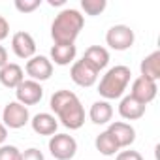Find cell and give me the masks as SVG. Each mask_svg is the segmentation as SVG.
<instances>
[{"label":"cell","instance_id":"17","mask_svg":"<svg viewBox=\"0 0 160 160\" xmlns=\"http://www.w3.org/2000/svg\"><path fill=\"white\" fill-rule=\"evenodd\" d=\"M119 115L126 121H138L145 115V106L139 104L138 100H134L130 94L124 96L119 104Z\"/></svg>","mask_w":160,"mask_h":160},{"label":"cell","instance_id":"15","mask_svg":"<svg viewBox=\"0 0 160 160\" xmlns=\"http://www.w3.org/2000/svg\"><path fill=\"white\" fill-rule=\"evenodd\" d=\"M83 60H85L91 68H94V70L100 73V70H104V68L109 64V51H108L106 47H102V45H91V47L85 51Z\"/></svg>","mask_w":160,"mask_h":160},{"label":"cell","instance_id":"5","mask_svg":"<svg viewBox=\"0 0 160 160\" xmlns=\"http://www.w3.org/2000/svg\"><path fill=\"white\" fill-rule=\"evenodd\" d=\"M49 152L55 160H72L77 152V141L70 134H55L49 139Z\"/></svg>","mask_w":160,"mask_h":160},{"label":"cell","instance_id":"29","mask_svg":"<svg viewBox=\"0 0 160 160\" xmlns=\"http://www.w3.org/2000/svg\"><path fill=\"white\" fill-rule=\"evenodd\" d=\"M47 4L53 6V8H55V6H64V4H66V0H47Z\"/></svg>","mask_w":160,"mask_h":160},{"label":"cell","instance_id":"26","mask_svg":"<svg viewBox=\"0 0 160 160\" xmlns=\"http://www.w3.org/2000/svg\"><path fill=\"white\" fill-rule=\"evenodd\" d=\"M8 36H10V23H8L2 15H0V42L6 40Z\"/></svg>","mask_w":160,"mask_h":160},{"label":"cell","instance_id":"2","mask_svg":"<svg viewBox=\"0 0 160 160\" xmlns=\"http://www.w3.org/2000/svg\"><path fill=\"white\" fill-rule=\"evenodd\" d=\"M85 27V17L75 8H64L51 23V38L55 43H75Z\"/></svg>","mask_w":160,"mask_h":160},{"label":"cell","instance_id":"1","mask_svg":"<svg viewBox=\"0 0 160 160\" xmlns=\"http://www.w3.org/2000/svg\"><path fill=\"white\" fill-rule=\"evenodd\" d=\"M49 108L57 115V121H60V124L70 130H79L85 124L83 104L72 91H66V89L57 91L49 100Z\"/></svg>","mask_w":160,"mask_h":160},{"label":"cell","instance_id":"4","mask_svg":"<svg viewBox=\"0 0 160 160\" xmlns=\"http://www.w3.org/2000/svg\"><path fill=\"white\" fill-rule=\"evenodd\" d=\"M0 122H2L6 128H10V130H19V128H23L25 124L30 122L28 108H25V106L19 104V102H10V104H6L4 111L0 113Z\"/></svg>","mask_w":160,"mask_h":160},{"label":"cell","instance_id":"7","mask_svg":"<svg viewBox=\"0 0 160 160\" xmlns=\"http://www.w3.org/2000/svg\"><path fill=\"white\" fill-rule=\"evenodd\" d=\"M25 72L32 81L42 83V81H47V79L53 75V62L43 55H34L32 58L27 60Z\"/></svg>","mask_w":160,"mask_h":160},{"label":"cell","instance_id":"22","mask_svg":"<svg viewBox=\"0 0 160 160\" xmlns=\"http://www.w3.org/2000/svg\"><path fill=\"white\" fill-rule=\"evenodd\" d=\"M42 4V0H15V10L19 13H32L38 10Z\"/></svg>","mask_w":160,"mask_h":160},{"label":"cell","instance_id":"16","mask_svg":"<svg viewBox=\"0 0 160 160\" xmlns=\"http://www.w3.org/2000/svg\"><path fill=\"white\" fill-rule=\"evenodd\" d=\"M77 47L73 43H55L51 47V62L57 66H68L75 60Z\"/></svg>","mask_w":160,"mask_h":160},{"label":"cell","instance_id":"27","mask_svg":"<svg viewBox=\"0 0 160 160\" xmlns=\"http://www.w3.org/2000/svg\"><path fill=\"white\" fill-rule=\"evenodd\" d=\"M6 64H8V51H6L4 45H0V70H2Z\"/></svg>","mask_w":160,"mask_h":160},{"label":"cell","instance_id":"9","mask_svg":"<svg viewBox=\"0 0 160 160\" xmlns=\"http://www.w3.org/2000/svg\"><path fill=\"white\" fill-rule=\"evenodd\" d=\"M156 92H158V85L156 81H151L147 77H136L134 83H132V89H130V96L134 100H138L139 104L147 106L151 104L154 98H156Z\"/></svg>","mask_w":160,"mask_h":160},{"label":"cell","instance_id":"21","mask_svg":"<svg viewBox=\"0 0 160 160\" xmlns=\"http://www.w3.org/2000/svg\"><path fill=\"white\" fill-rule=\"evenodd\" d=\"M108 8V2L106 0H81V10L87 13V15H100L104 10Z\"/></svg>","mask_w":160,"mask_h":160},{"label":"cell","instance_id":"19","mask_svg":"<svg viewBox=\"0 0 160 160\" xmlns=\"http://www.w3.org/2000/svg\"><path fill=\"white\" fill-rule=\"evenodd\" d=\"M113 117V108L109 102L106 100H98L91 106L89 109V119L94 122V124H108Z\"/></svg>","mask_w":160,"mask_h":160},{"label":"cell","instance_id":"20","mask_svg":"<svg viewBox=\"0 0 160 160\" xmlns=\"http://www.w3.org/2000/svg\"><path fill=\"white\" fill-rule=\"evenodd\" d=\"M94 147H96V151H98L100 154H104V156H113V154H117V152L121 151L119 145L115 143V139L111 138V134H109L108 130H104V132H100V134L96 136Z\"/></svg>","mask_w":160,"mask_h":160},{"label":"cell","instance_id":"11","mask_svg":"<svg viewBox=\"0 0 160 160\" xmlns=\"http://www.w3.org/2000/svg\"><path fill=\"white\" fill-rule=\"evenodd\" d=\"M12 51L17 58L28 60L36 55V42L28 32H15L12 36Z\"/></svg>","mask_w":160,"mask_h":160},{"label":"cell","instance_id":"10","mask_svg":"<svg viewBox=\"0 0 160 160\" xmlns=\"http://www.w3.org/2000/svg\"><path fill=\"white\" fill-rule=\"evenodd\" d=\"M15 102L27 106H36L42 98H43V87L38 81H32V79H25V81L15 89Z\"/></svg>","mask_w":160,"mask_h":160},{"label":"cell","instance_id":"6","mask_svg":"<svg viewBox=\"0 0 160 160\" xmlns=\"http://www.w3.org/2000/svg\"><path fill=\"white\" fill-rule=\"evenodd\" d=\"M134 30L126 25H113L106 32V43L115 51H126L134 45Z\"/></svg>","mask_w":160,"mask_h":160},{"label":"cell","instance_id":"25","mask_svg":"<svg viewBox=\"0 0 160 160\" xmlns=\"http://www.w3.org/2000/svg\"><path fill=\"white\" fill-rule=\"evenodd\" d=\"M115 160H143V156L138 151H130L128 149V151H119Z\"/></svg>","mask_w":160,"mask_h":160},{"label":"cell","instance_id":"3","mask_svg":"<svg viewBox=\"0 0 160 160\" xmlns=\"http://www.w3.org/2000/svg\"><path fill=\"white\" fill-rule=\"evenodd\" d=\"M130 75H132V72H130L128 66L119 64V66L109 68V70L104 73V77L100 79V85H98L100 96H102L106 102H108V100H117V98H121V96L124 94L128 83H130Z\"/></svg>","mask_w":160,"mask_h":160},{"label":"cell","instance_id":"28","mask_svg":"<svg viewBox=\"0 0 160 160\" xmlns=\"http://www.w3.org/2000/svg\"><path fill=\"white\" fill-rule=\"evenodd\" d=\"M6 138H8V128H6L2 122H0V145H4Z\"/></svg>","mask_w":160,"mask_h":160},{"label":"cell","instance_id":"8","mask_svg":"<svg viewBox=\"0 0 160 160\" xmlns=\"http://www.w3.org/2000/svg\"><path fill=\"white\" fill-rule=\"evenodd\" d=\"M70 77H72V81H73L77 87L89 89V87H92V85L98 81V72H96L94 68H91V66L81 58V60H75V62L72 64Z\"/></svg>","mask_w":160,"mask_h":160},{"label":"cell","instance_id":"14","mask_svg":"<svg viewBox=\"0 0 160 160\" xmlns=\"http://www.w3.org/2000/svg\"><path fill=\"white\" fill-rule=\"evenodd\" d=\"M25 81V72L19 64L8 62L2 70H0V83L6 89H17Z\"/></svg>","mask_w":160,"mask_h":160},{"label":"cell","instance_id":"12","mask_svg":"<svg viewBox=\"0 0 160 160\" xmlns=\"http://www.w3.org/2000/svg\"><path fill=\"white\" fill-rule=\"evenodd\" d=\"M108 132L111 134V138L115 139V143L119 145V149H126V147H130L136 141V130L128 122H122V121L111 122L109 128H108Z\"/></svg>","mask_w":160,"mask_h":160},{"label":"cell","instance_id":"18","mask_svg":"<svg viewBox=\"0 0 160 160\" xmlns=\"http://www.w3.org/2000/svg\"><path fill=\"white\" fill-rule=\"evenodd\" d=\"M139 72H141V77H147L151 81H158L160 79V51H152L151 55H147L139 64Z\"/></svg>","mask_w":160,"mask_h":160},{"label":"cell","instance_id":"23","mask_svg":"<svg viewBox=\"0 0 160 160\" xmlns=\"http://www.w3.org/2000/svg\"><path fill=\"white\" fill-rule=\"evenodd\" d=\"M0 160H21V151L15 145H0Z\"/></svg>","mask_w":160,"mask_h":160},{"label":"cell","instance_id":"24","mask_svg":"<svg viewBox=\"0 0 160 160\" xmlns=\"http://www.w3.org/2000/svg\"><path fill=\"white\" fill-rule=\"evenodd\" d=\"M21 160H45V156H43V152H42L40 149L30 147V149H27L25 152H21Z\"/></svg>","mask_w":160,"mask_h":160},{"label":"cell","instance_id":"13","mask_svg":"<svg viewBox=\"0 0 160 160\" xmlns=\"http://www.w3.org/2000/svg\"><path fill=\"white\" fill-rule=\"evenodd\" d=\"M30 124H32V130L40 136H55L57 134V128H58V121L55 115L51 113H38L30 119Z\"/></svg>","mask_w":160,"mask_h":160}]
</instances>
